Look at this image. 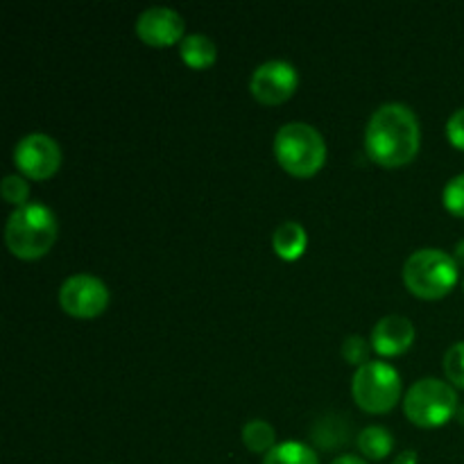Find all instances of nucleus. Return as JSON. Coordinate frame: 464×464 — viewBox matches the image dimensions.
Returning a JSON list of instances; mask_svg holds the SVG:
<instances>
[{"label":"nucleus","instance_id":"nucleus-1","mask_svg":"<svg viewBox=\"0 0 464 464\" xmlns=\"http://www.w3.org/2000/svg\"><path fill=\"white\" fill-rule=\"evenodd\" d=\"M421 127L403 102H388L372 113L365 130L367 157L381 168H403L420 154Z\"/></svg>","mask_w":464,"mask_h":464},{"label":"nucleus","instance_id":"nucleus-2","mask_svg":"<svg viewBox=\"0 0 464 464\" xmlns=\"http://www.w3.org/2000/svg\"><path fill=\"white\" fill-rule=\"evenodd\" d=\"M57 216L50 207L30 202L14 208L5 227V243L21 261H39L57 243Z\"/></svg>","mask_w":464,"mask_h":464},{"label":"nucleus","instance_id":"nucleus-3","mask_svg":"<svg viewBox=\"0 0 464 464\" xmlns=\"http://www.w3.org/2000/svg\"><path fill=\"white\" fill-rule=\"evenodd\" d=\"M275 157L297 179L315 177L326 163L324 136L306 122H288L275 136Z\"/></svg>","mask_w":464,"mask_h":464},{"label":"nucleus","instance_id":"nucleus-4","mask_svg":"<svg viewBox=\"0 0 464 464\" xmlns=\"http://www.w3.org/2000/svg\"><path fill=\"white\" fill-rule=\"evenodd\" d=\"M458 270L456 258L444 249H417L403 266V284L415 297L433 302L456 288Z\"/></svg>","mask_w":464,"mask_h":464},{"label":"nucleus","instance_id":"nucleus-5","mask_svg":"<svg viewBox=\"0 0 464 464\" xmlns=\"http://www.w3.org/2000/svg\"><path fill=\"white\" fill-rule=\"evenodd\" d=\"M458 394L451 383L421 379L403 397V412L420 429H440L458 412Z\"/></svg>","mask_w":464,"mask_h":464},{"label":"nucleus","instance_id":"nucleus-6","mask_svg":"<svg viewBox=\"0 0 464 464\" xmlns=\"http://www.w3.org/2000/svg\"><path fill=\"white\" fill-rule=\"evenodd\" d=\"M352 392L362 412L385 415L401 399V374L390 362L370 361L353 374Z\"/></svg>","mask_w":464,"mask_h":464},{"label":"nucleus","instance_id":"nucleus-7","mask_svg":"<svg viewBox=\"0 0 464 464\" xmlns=\"http://www.w3.org/2000/svg\"><path fill=\"white\" fill-rule=\"evenodd\" d=\"M59 306L77 320H93L109 306V288L93 275H72L59 288Z\"/></svg>","mask_w":464,"mask_h":464},{"label":"nucleus","instance_id":"nucleus-8","mask_svg":"<svg viewBox=\"0 0 464 464\" xmlns=\"http://www.w3.org/2000/svg\"><path fill=\"white\" fill-rule=\"evenodd\" d=\"M14 166L25 179L45 181L62 166V150L48 134H27L14 148Z\"/></svg>","mask_w":464,"mask_h":464},{"label":"nucleus","instance_id":"nucleus-9","mask_svg":"<svg viewBox=\"0 0 464 464\" xmlns=\"http://www.w3.org/2000/svg\"><path fill=\"white\" fill-rule=\"evenodd\" d=\"M299 86L297 68L293 63L284 62V59H272V62L261 63L256 71L252 72L249 80V93L254 100L267 107H276V104L288 102L295 95Z\"/></svg>","mask_w":464,"mask_h":464},{"label":"nucleus","instance_id":"nucleus-10","mask_svg":"<svg viewBox=\"0 0 464 464\" xmlns=\"http://www.w3.org/2000/svg\"><path fill=\"white\" fill-rule=\"evenodd\" d=\"M186 25L179 12L170 7H150L136 21V34L143 44L154 48H168V45L181 44L186 39Z\"/></svg>","mask_w":464,"mask_h":464},{"label":"nucleus","instance_id":"nucleus-11","mask_svg":"<svg viewBox=\"0 0 464 464\" xmlns=\"http://www.w3.org/2000/svg\"><path fill=\"white\" fill-rule=\"evenodd\" d=\"M417 331L408 317L388 315L376 322L372 331V349L383 358H394L406 353L415 344Z\"/></svg>","mask_w":464,"mask_h":464},{"label":"nucleus","instance_id":"nucleus-12","mask_svg":"<svg viewBox=\"0 0 464 464\" xmlns=\"http://www.w3.org/2000/svg\"><path fill=\"white\" fill-rule=\"evenodd\" d=\"M272 247H275V254L281 261H299L308 247L306 229L299 222H284V225L276 227L275 236H272Z\"/></svg>","mask_w":464,"mask_h":464},{"label":"nucleus","instance_id":"nucleus-13","mask_svg":"<svg viewBox=\"0 0 464 464\" xmlns=\"http://www.w3.org/2000/svg\"><path fill=\"white\" fill-rule=\"evenodd\" d=\"M179 54L186 66L204 71V68H211L216 63L218 48L207 34H188L179 44Z\"/></svg>","mask_w":464,"mask_h":464},{"label":"nucleus","instance_id":"nucleus-14","mask_svg":"<svg viewBox=\"0 0 464 464\" xmlns=\"http://www.w3.org/2000/svg\"><path fill=\"white\" fill-rule=\"evenodd\" d=\"M356 444L362 458H367V460H383V458H388L392 453L394 438L383 426H367V429H362L358 433Z\"/></svg>","mask_w":464,"mask_h":464},{"label":"nucleus","instance_id":"nucleus-15","mask_svg":"<svg viewBox=\"0 0 464 464\" xmlns=\"http://www.w3.org/2000/svg\"><path fill=\"white\" fill-rule=\"evenodd\" d=\"M263 464H320V458L308 444L284 442L263 458Z\"/></svg>","mask_w":464,"mask_h":464},{"label":"nucleus","instance_id":"nucleus-16","mask_svg":"<svg viewBox=\"0 0 464 464\" xmlns=\"http://www.w3.org/2000/svg\"><path fill=\"white\" fill-rule=\"evenodd\" d=\"M276 430L275 426L267 424L266 420H252L245 424L243 429V444L247 447V451L252 453H267L276 447Z\"/></svg>","mask_w":464,"mask_h":464},{"label":"nucleus","instance_id":"nucleus-17","mask_svg":"<svg viewBox=\"0 0 464 464\" xmlns=\"http://www.w3.org/2000/svg\"><path fill=\"white\" fill-rule=\"evenodd\" d=\"M0 195L7 204H14V207H25L27 198H30V184L23 175H7L0 184Z\"/></svg>","mask_w":464,"mask_h":464},{"label":"nucleus","instance_id":"nucleus-18","mask_svg":"<svg viewBox=\"0 0 464 464\" xmlns=\"http://www.w3.org/2000/svg\"><path fill=\"white\" fill-rule=\"evenodd\" d=\"M444 374L453 388L464 390V343L449 347L447 356H444Z\"/></svg>","mask_w":464,"mask_h":464},{"label":"nucleus","instance_id":"nucleus-19","mask_svg":"<svg viewBox=\"0 0 464 464\" xmlns=\"http://www.w3.org/2000/svg\"><path fill=\"white\" fill-rule=\"evenodd\" d=\"M372 344L367 343L362 335H349L343 343V358L349 362V365L362 367L370 362Z\"/></svg>","mask_w":464,"mask_h":464},{"label":"nucleus","instance_id":"nucleus-20","mask_svg":"<svg viewBox=\"0 0 464 464\" xmlns=\"http://www.w3.org/2000/svg\"><path fill=\"white\" fill-rule=\"evenodd\" d=\"M442 199L444 207H447V211L451 213V216L464 218V172L449 181L447 188H444Z\"/></svg>","mask_w":464,"mask_h":464},{"label":"nucleus","instance_id":"nucleus-21","mask_svg":"<svg viewBox=\"0 0 464 464\" xmlns=\"http://www.w3.org/2000/svg\"><path fill=\"white\" fill-rule=\"evenodd\" d=\"M447 139L456 150L464 152V109H458L447 122Z\"/></svg>","mask_w":464,"mask_h":464},{"label":"nucleus","instance_id":"nucleus-22","mask_svg":"<svg viewBox=\"0 0 464 464\" xmlns=\"http://www.w3.org/2000/svg\"><path fill=\"white\" fill-rule=\"evenodd\" d=\"M417 462H420V458H417V453L408 449V451L399 453V456L394 458L392 464H417Z\"/></svg>","mask_w":464,"mask_h":464},{"label":"nucleus","instance_id":"nucleus-23","mask_svg":"<svg viewBox=\"0 0 464 464\" xmlns=\"http://www.w3.org/2000/svg\"><path fill=\"white\" fill-rule=\"evenodd\" d=\"M331 464H367V462L358 456H340V458H335Z\"/></svg>","mask_w":464,"mask_h":464},{"label":"nucleus","instance_id":"nucleus-24","mask_svg":"<svg viewBox=\"0 0 464 464\" xmlns=\"http://www.w3.org/2000/svg\"><path fill=\"white\" fill-rule=\"evenodd\" d=\"M453 258H456L458 267H464V238L456 245V249H453Z\"/></svg>","mask_w":464,"mask_h":464},{"label":"nucleus","instance_id":"nucleus-25","mask_svg":"<svg viewBox=\"0 0 464 464\" xmlns=\"http://www.w3.org/2000/svg\"><path fill=\"white\" fill-rule=\"evenodd\" d=\"M456 420H458V421H460V424L464 426V406H460V408H458V412H456Z\"/></svg>","mask_w":464,"mask_h":464},{"label":"nucleus","instance_id":"nucleus-26","mask_svg":"<svg viewBox=\"0 0 464 464\" xmlns=\"http://www.w3.org/2000/svg\"><path fill=\"white\" fill-rule=\"evenodd\" d=\"M462 288H464V281H462Z\"/></svg>","mask_w":464,"mask_h":464}]
</instances>
